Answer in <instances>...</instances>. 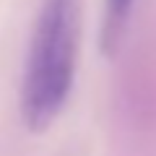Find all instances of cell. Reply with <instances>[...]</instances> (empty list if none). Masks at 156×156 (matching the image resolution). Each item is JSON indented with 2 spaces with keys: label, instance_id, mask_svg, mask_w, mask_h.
<instances>
[{
  "label": "cell",
  "instance_id": "2",
  "mask_svg": "<svg viewBox=\"0 0 156 156\" xmlns=\"http://www.w3.org/2000/svg\"><path fill=\"white\" fill-rule=\"evenodd\" d=\"M135 0H104V16H101V50L104 55H115L128 34L130 13Z\"/></svg>",
  "mask_w": 156,
  "mask_h": 156
},
{
  "label": "cell",
  "instance_id": "1",
  "mask_svg": "<svg viewBox=\"0 0 156 156\" xmlns=\"http://www.w3.org/2000/svg\"><path fill=\"white\" fill-rule=\"evenodd\" d=\"M81 5L44 0L39 8L21 78V117L34 133L47 130L65 107L76 78Z\"/></svg>",
  "mask_w": 156,
  "mask_h": 156
}]
</instances>
